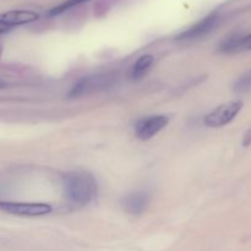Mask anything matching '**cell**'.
<instances>
[{
  "instance_id": "obj_8",
  "label": "cell",
  "mask_w": 251,
  "mask_h": 251,
  "mask_svg": "<svg viewBox=\"0 0 251 251\" xmlns=\"http://www.w3.org/2000/svg\"><path fill=\"white\" fill-rule=\"evenodd\" d=\"M124 210L130 215H141L149 205V195L146 193H134L125 196L122 200Z\"/></svg>"
},
{
  "instance_id": "obj_13",
  "label": "cell",
  "mask_w": 251,
  "mask_h": 251,
  "mask_svg": "<svg viewBox=\"0 0 251 251\" xmlns=\"http://www.w3.org/2000/svg\"><path fill=\"white\" fill-rule=\"evenodd\" d=\"M250 144H251V129L247 132V134H245L244 140H243V145H244V146H249Z\"/></svg>"
},
{
  "instance_id": "obj_3",
  "label": "cell",
  "mask_w": 251,
  "mask_h": 251,
  "mask_svg": "<svg viewBox=\"0 0 251 251\" xmlns=\"http://www.w3.org/2000/svg\"><path fill=\"white\" fill-rule=\"evenodd\" d=\"M0 210L20 217H36V216L48 215L53 208L48 203L0 202Z\"/></svg>"
},
{
  "instance_id": "obj_5",
  "label": "cell",
  "mask_w": 251,
  "mask_h": 251,
  "mask_svg": "<svg viewBox=\"0 0 251 251\" xmlns=\"http://www.w3.org/2000/svg\"><path fill=\"white\" fill-rule=\"evenodd\" d=\"M169 119L166 115H152L139 120L135 127L136 136L140 140H150L167 126Z\"/></svg>"
},
{
  "instance_id": "obj_6",
  "label": "cell",
  "mask_w": 251,
  "mask_h": 251,
  "mask_svg": "<svg viewBox=\"0 0 251 251\" xmlns=\"http://www.w3.org/2000/svg\"><path fill=\"white\" fill-rule=\"evenodd\" d=\"M217 24H218V16L216 14H211L208 15V16H206L205 19L201 20V21H199L198 24L191 26L190 28L184 31L183 33L179 34L178 39L189 41V39L201 38V37L210 33L212 29H215V27L217 26Z\"/></svg>"
},
{
  "instance_id": "obj_4",
  "label": "cell",
  "mask_w": 251,
  "mask_h": 251,
  "mask_svg": "<svg viewBox=\"0 0 251 251\" xmlns=\"http://www.w3.org/2000/svg\"><path fill=\"white\" fill-rule=\"evenodd\" d=\"M113 76L110 75H93L82 77L77 83H75L71 88L69 96L70 97H81V96L88 95V93L96 92V91L104 90L108 86L112 85Z\"/></svg>"
},
{
  "instance_id": "obj_15",
  "label": "cell",
  "mask_w": 251,
  "mask_h": 251,
  "mask_svg": "<svg viewBox=\"0 0 251 251\" xmlns=\"http://www.w3.org/2000/svg\"><path fill=\"white\" fill-rule=\"evenodd\" d=\"M5 86H6V83H5V82H4V81H2V80H1V78H0V88H4V87H5Z\"/></svg>"
},
{
  "instance_id": "obj_2",
  "label": "cell",
  "mask_w": 251,
  "mask_h": 251,
  "mask_svg": "<svg viewBox=\"0 0 251 251\" xmlns=\"http://www.w3.org/2000/svg\"><path fill=\"white\" fill-rule=\"evenodd\" d=\"M242 108V100H232V102L225 103V104L213 109L211 113H208L203 119V123L210 127L225 126V125L229 124L239 114Z\"/></svg>"
},
{
  "instance_id": "obj_10",
  "label": "cell",
  "mask_w": 251,
  "mask_h": 251,
  "mask_svg": "<svg viewBox=\"0 0 251 251\" xmlns=\"http://www.w3.org/2000/svg\"><path fill=\"white\" fill-rule=\"evenodd\" d=\"M153 64V56L146 54L137 59L136 63L134 64L131 69V78L132 80H140L145 76V74L150 70V68Z\"/></svg>"
},
{
  "instance_id": "obj_12",
  "label": "cell",
  "mask_w": 251,
  "mask_h": 251,
  "mask_svg": "<svg viewBox=\"0 0 251 251\" xmlns=\"http://www.w3.org/2000/svg\"><path fill=\"white\" fill-rule=\"evenodd\" d=\"M85 1H88V0H66V1L61 2L60 5H58V6L54 7V9H51L50 12H49V15H50V16L60 15V14H63V12L70 10L71 7L77 6V5L82 4V2H85Z\"/></svg>"
},
{
  "instance_id": "obj_7",
  "label": "cell",
  "mask_w": 251,
  "mask_h": 251,
  "mask_svg": "<svg viewBox=\"0 0 251 251\" xmlns=\"http://www.w3.org/2000/svg\"><path fill=\"white\" fill-rule=\"evenodd\" d=\"M39 19V15L31 10H12L0 14V22L9 26L10 28L20 25L31 24Z\"/></svg>"
},
{
  "instance_id": "obj_14",
  "label": "cell",
  "mask_w": 251,
  "mask_h": 251,
  "mask_svg": "<svg viewBox=\"0 0 251 251\" xmlns=\"http://www.w3.org/2000/svg\"><path fill=\"white\" fill-rule=\"evenodd\" d=\"M10 29H11V28H10L9 26H6V25H4L2 22H0V34L5 33V32L10 31Z\"/></svg>"
},
{
  "instance_id": "obj_9",
  "label": "cell",
  "mask_w": 251,
  "mask_h": 251,
  "mask_svg": "<svg viewBox=\"0 0 251 251\" xmlns=\"http://www.w3.org/2000/svg\"><path fill=\"white\" fill-rule=\"evenodd\" d=\"M221 50L226 53H237V51L251 50V33L248 36L234 37L221 46Z\"/></svg>"
},
{
  "instance_id": "obj_11",
  "label": "cell",
  "mask_w": 251,
  "mask_h": 251,
  "mask_svg": "<svg viewBox=\"0 0 251 251\" xmlns=\"http://www.w3.org/2000/svg\"><path fill=\"white\" fill-rule=\"evenodd\" d=\"M233 90L238 93H247L251 91V69L248 70L247 73L243 74L238 80L235 81Z\"/></svg>"
},
{
  "instance_id": "obj_1",
  "label": "cell",
  "mask_w": 251,
  "mask_h": 251,
  "mask_svg": "<svg viewBox=\"0 0 251 251\" xmlns=\"http://www.w3.org/2000/svg\"><path fill=\"white\" fill-rule=\"evenodd\" d=\"M65 193L69 200L76 205H87L97 194V183L92 174L73 172L64 179Z\"/></svg>"
}]
</instances>
